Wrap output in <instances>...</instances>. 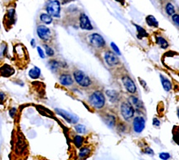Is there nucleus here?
Masks as SVG:
<instances>
[{
    "label": "nucleus",
    "instance_id": "f257e3e1",
    "mask_svg": "<svg viewBox=\"0 0 179 160\" xmlns=\"http://www.w3.org/2000/svg\"><path fill=\"white\" fill-rule=\"evenodd\" d=\"M89 101L90 104L93 105L95 108H102L105 103V98L104 94L101 91H97L92 93L89 98Z\"/></svg>",
    "mask_w": 179,
    "mask_h": 160
},
{
    "label": "nucleus",
    "instance_id": "f03ea898",
    "mask_svg": "<svg viewBox=\"0 0 179 160\" xmlns=\"http://www.w3.org/2000/svg\"><path fill=\"white\" fill-rule=\"evenodd\" d=\"M47 14L51 17L60 18V3L58 0H49L46 6Z\"/></svg>",
    "mask_w": 179,
    "mask_h": 160
},
{
    "label": "nucleus",
    "instance_id": "7ed1b4c3",
    "mask_svg": "<svg viewBox=\"0 0 179 160\" xmlns=\"http://www.w3.org/2000/svg\"><path fill=\"white\" fill-rule=\"evenodd\" d=\"M75 80L82 87H88L91 85V80L82 70H77L73 73Z\"/></svg>",
    "mask_w": 179,
    "mask_h": 160
},
{
    "label": "nucleus",
    "instance_id": "20e7f679",
    "mask_svg": "<svg viewBox=\"0 0 179 160\" xmlns=\"http://www.w3.org/2000/svg\"><path fill=\"white\" fill-rule=\"evenodd\" d=\"M121 114L125 120L130 119L134 116L135 109L130 102H123L121 107Z\"/></svg>",
    "mask_w": 179,
    "mask_h": 160
},
{
    "label": "nucleus",
    "instance_id": "39448f33",
    "mask_svg": "<svg viewBox=\"0 0 179 160\" xmlns=\"http://www.w3.org/2000/svg\"><path fill=\"white\" fill-rule=\"evenodd\" d=\"M90 42L93 47L97 48H101L105 45V41L100 35L94 33L90 37Z\"/></svg>",
    "mask_w": 179,
    "mask_h": 160
},
{
    "label": "nucleus",
    "instance_id": "423d86ee",
    "mask_svg": "<svg viewBox=\"0 0 179 160\" xmlns=\"http://www.w3.org/2000/svg\"><path fill=\"white\" fill-rule=\"evenodd\" d=\"M38 36L43 41H49L51 38V32L48 28L44 25H39L37 29Z\"/></svg>",
    "mask_w": 179,
    "mask_h": 160
},
{
    "label": "nucleus",
    "instance_id": "0eeeda50",
    "mask_svg": "<svg viewBox=\"0 0 179 160\" xmlns=\"http://www.w3.org/2000/svg\"><path fill=\"white\" fill-rule=\"evenodd\" d=\"M123 83L125 87L127 89V91H128L130 93H135L136 92V86H135V83L133 82L132 79L130 77L125 76H123L122 78Z\"/></svg>",
    "mask_w": 179,
    "mask_h": 160
},
{
    "label": "nucleus",
    "instance_id": "6e6552de",
    "mask_svg": "<svg viewBox=\"0 0 179 160\" xmlns=\"http://www.w3.org/2000/svg\"><path fill=\"white\" fill-rule=\"evenodd\" d=\"M105 59L106 63L110 66H115L119 63V59L114 52L111 51H107L105 54Z\"/></svg>",
    "mask_w": 179,
    "mask_h": 160
},
{
    "label": "nucleus",
    "instance_id": "1a4fd4ad",
    "mask_svg": "<svg viewBox=\"0 0 179 160\" xmlns=\"http://www.w3.org/2000/svg\"><path fill=\"white\" fill-rule=\"evenodd\" d=\"M55 111L57 112V113H58L60 116L63 117L67 121H68V122L75 124V123H77L78 121V118L76 116H75V115L70 114L68 112L64 111V110L62 109H60V108H56Z\"/></svg>",
    "mask_w": 179,
    "mask_h": 160
},
{
    "label": "nucleus",
    "instance_id": "9d476101",
    "mask_svg": "<svg viewBox=\"0 0 179 160\" xmlns=\"http://www.w3.org/2000/svg\"><path fill=\"white\" fill-rule=\"evenodd\" d=\"M80 27L81 29L85 30H92L93 29L89 18L85 14H82L80 17Z\"/></svg>",
    "mask_w": 179,
    "mask_h": 160
},
{
    "label": "nucleus",
    "instance_id": "9b49d317",
    "mask_svg": "<svg viewBox=\"0 0 179 160\" xmlns=\"http://www.w3.org/2000/svg\"><path fill=\"white\" fill-rule=\"evenodd\" d=\"M145 119L141 116H137L133 121V129L136 133H140L145 129Z\"/></svg>",
    "mask_w": 179,
    "mask_h": 160
},
{
    "label": "nucleus",
    "instance_id": "f8f14e48",
    "mask_svg": "<svg viewBox=\"0 0 179 160\" xmlns=\"http://www.w3.org/2000/svg\"><path fill=\"white\" fill-rule=\"evenodd\" d=\"M14 73V70L10 65L5 64L0 68V76L3 77H9Z\"/></svg>",
    "mask_w": 179,
    "mask_h": 160
},
{
    "label": "nucleus",
    "instance_id": "ddd939ff",
    "mask_svg": "<svg viewBox=\"0 0 179 160\" xmlns=\"http://www.w3.org/2000/svg\"><path fill=\"white\" fill-rule=\"evenodd\" d=\"M60 82L63 86H70L73 84V79L69 74H62L60 77Z\"/></svg>",
    "mask_w": 179,
    "mask_h": 160
},
{
    "label": "nucleus",
    "instance_id": "4468645a",
    "mask_svg": "<svg viewBox=\"0 0 179 160\" xmlns=\"http://www.w3.org/2000/svg\"><path fill=\"white\" fill-rule=\"evenodd\" d=\"M14 14H15V11L14 9H10L7 11V15L5 17L7 18V22H5V25H7V27L11 26L12 24L14 22Z\"/></svg>",
    "mask_w": 179,
    "mask_h": 160
},
{
    "label": "nucleus",
    "instance_id": "2eb2a0df",
    "mask_svg": "<svg viewBox=\"0 0 179 160\" xmlns=\"http://www.w3.org/2000/svg\"><path fill=\"white\" fill-rule=\"evenodd\" d=\"M160 78H161V83H162L163 87L164 90L166 91H169L171 90L172 88V84L170 82V81H168V79L166 78L165 77L163 76L162 75H160Z\"/></svg>",
    "mask_w": 179,
    "mask_h": 160
},
{
    "label": "nucleus",
    "instance_id": "dca6fc26",
    "mask_svg": "<svg viewBox=\"0 0 179 160\" xmlns=\"http://www.w3.org/2000/svg\"><path fill=\"white\" fill-rule=\"evenodd\" d=\"M146 22L149 26L153 27V28H158L159 27V22L157 21L154 16L148 15L146 17Z\"/></svg>",
    "mask_w": 179,
    "mask_h": 160
},
{
    "label": "nucleus",
    "instance_id": "f3484780",
    "mask_svg": "<svg viewBox=\"0 0 179 160\" xmlns=\"http://www.w3.org/2000/svg\"><path fill=\"white\" fill-rule=\"evenodd\" d=\"M41 70L38 67L35 66V68H33L32 69H31L29 71V76H30V78H32V79H37L40 76Z\"/></svg>",
    "mask_w": 179,
    "mask_h": 160
},
{
    "label": "nucleus",
    "instance_id": "a211bd4d",
    "mask_svg": "<svg viewBox=\"0 0 179 160\" xmlns=\"http://www.w3.org/2000/svg\"><path fill=\"white\" fill-rule=\"evenodd\" d=\"M156 42L163 49H166L168 47V43L167 40L164 39L163 37H158L156 38Z\"/></svg>",
    "mask_w": 179,
    "mask_h": 160
},
{
    "label": "nucleus",
    "instance_id": "6ab92c4d",
    "mask_svg": "<svg viewBox=\"0 0 179 160\" xmlns=\"http://www.w3.org/2000/svg\"><path fill=\"white\" fill-rule=\"evenodd\" d=\"M106 94L108 97H109L110 100L112 102H115L118 99V93L116 91L108 90L106 91Z\"/></svg>",
    "mask_w": 179,
    "mask_h": 160
},
{
    "label": "nucleus",
    "instance_id": "aec40b11",
    "mask_svg": "<svg viewBox=\"0 0 179 160\" xmlns=\"http://www.w3.org/2000/svg\"><path fill=\"white\" fill-rule=\"evenodd\" d=\"M135 28H136L137 32H138V37L139 38H145V37H148V34L147 33V32L143 29V28H141L139 25H135Z\"/></svg>",
    "mask_w": 179,
    "mask_h": 160
},
{
    "label": "nucleus",
    "instance_id": "412c9836",
    "mask_svg": "<svg viewBox=\"0 0 179 160\" xmlns=\"http://www.w3.org/2000/svg\"><path fill=\"white\" fill-rule=\"evenodd\" d=\"M40 20L44 23L49 25L52 22V17L48 14H42L40 15Z\"/></svg>",
    "mask_w": 179,
    "mask_h": 160
},
{
    "label": "nucleus",
    "instance_id": "4be33fe9",
    "mask_svg": "<svg viewBox=\"0 0 179 160\" xmlns=\"http://www.w3.org/2000/svg\"><path fill=\"white\" fill-rule=\"evenodd\" d=\"M105 120L106 124H108L110 127H113L115 124H116V118H115L114 116H112V115H109V116H107V117L105 118Z\"/></svg>",
    "mask_w": 179,
    "mask_h": 160
},
{
    "label": "nucleus",
    "instance_id": "5701e85b",
    "mask_svg": "<svg viewBox=\"0 0 179 160\" xmlns=\"http://www.w3.org/2000/svg\"><path fill=\"white\" fill-rule=\"evenodd\" d=\"M166 13L168 15H173V14H175V8L174 6L171 3H168L166 6Z\"/></svg>",
    "mask_w": 179,
    "mask_h": 160
},
{
    "label": "nucleus",
    "instance_id": "b1692460",
    "mask_svg": "<svg viewBox=\"0 0 179 160\" xmlns=\"http://www.w3.org/2000/svg\"><path fill=\"white\" fill-rule=\"evenodd\" d=\"M49 66H50L51 70H52V71H56V70H57L59 69V67H60V64L57 61H56V60H50L49 61Z\"/></svg>",
    "mask_w": 179,
    "mask_h": 160
},
{
    "label": "nucleus",
    "instance_id": "393cba45",
    "mask_svg": "<svg viewBox=\"0 0 179 160\" xmlns=\"http://www.w3.org/2000/svg\"><path fill=\"white\" fill-rule=\"evenodd\" d=\"M90 153V149L87 148V147H84V148H82L80 149L79 155L80 157H86V156H88Z\"/></svg>",
    "mask_w": 179,
    "mask_h": 160
},
{
    "label": "nucleus",
    "instance_id": "a878e982",
    "mask_svg": "<svg viewBox=\"0 0 179 160\" xmlns=\"http://www.w3.org/2000/svg\"><path fill=\"white\" fill-rule=\"evenodd\" d=\"M74 143L77 147L80 148L83 143V137L80 136H76L74 139Z\"/></svg>",
    "mask_w": 179,
    "mask_h": 160
},
{
    "label": "nucleus",
    "instance_id": "bb28decb",
    "mask_svg": "<svg viewBox=\"0 0 179 160\" xmlns=\"http://www.w3.org/2000/svg\"><path fill=\"white\" fill-rule=\"evenodd\" d=\"M173 133V140L175 141V143L179 144V127H174Z\"/></svg>",
    "mask_w": 179,
    "mask_h": 160
},
{
    "label": "nucleus",
    "instance_id": "cd10ccee",
    "mask_svg": "<svg viewBox=\"0 0 179 160\" xmlns=\"http://www.w3.org/2000/svg\"><path fill=\"white\" fill-rule=\"evenodd\" d=\"M130 103L132 105H135V106L138 107V108H139V107H140L142 105L141 103H140V101L138 100V98H136L135 96H131L130 97Z\"/></svg>",
    "mask_w": 179,
    "mask_h": 160
},
{
    "label": "nucleus",
    "instance_id": "c85d7f7f",
    "mask_svg": "<svg viewBox=\"0 0 179 160\" xmlns=\"http://www.w3.org/2000/svg\"><path fill=\"white\" fill-rule=\"evenodd\" d=\"M44 47L45 49L46 54L47 55L49 56V57H52V56L54 55V50H52V47H50L47 45H44Z\"/></svg>",
    "mask_w": 179,
    "mask_h": 160
},
{
    "label": "nucleus",
    "instance_id": "c756f323",
    "mask_svg": "<svg viewBox=\"0 0 179 160\" xmlns=\"http://www.w3.org/2000/svg\"><path fill=\"white\" fill-rule=\"evenodd\" d=\"M75 130L76 132L79 134H84L86 131V128L84 125L82 124H78V125L75 126Z\"/></svg>",
    "mask_w": 179,
    "mask_h": 160
},
{
    "label": "nucleus",
    "instance_id": "7c9ffc66",
    "mask_svg": "<svg viewBox=\"0 0 179 160\" xmlns=\"http://www.w3.org/2000/svg\"><path fill=\"white\" fill-rule=\"evenodd\" d=\"M172 20L174 23L179 27V14H174L172 15Z\"/></svg>",
    "mask_w": 179,
    "mask_h": 160
},
{
    "label": "nucleus",
    "instance_id": "2f4dec72",
    "mask_svg": "<svg viewBox=\"0 0 179 160\" xmlns=\"http://www.w3.org/2000/svg\"><path fill=\"white\" fill-rule=\"evenodd\" d=\"M110 45H111L112 48H113V50H114L115 53L118 54V55H121V52H120V50H119V48H118V46L116 45L115 44L114 42H111V44H110Z\"/></svg>",
    "mask_w": 179,
    "mask_h": 160
},
{
    "label": "nucleus",
    "instance_id": "473e14b6",
    "mask_svg": "<svg viewBox=\"0 0 179 160\" xmlns=\"http://www.w3.org/2000/svg\"><path fill=\"white\" fill-rule=\"evenodd\" d=\"M160 158L162 159H168L170 158V154L168 153H166V152H163L161 153L159 155Z\"/></svg>",
    "mask_w": 179,
    "mask_h": 160
},
{
    "label": "nucleus",
    "instance_id": "72a5a7b5",
    "mask_svg": "<svg viewBox=\"0 0 179 160\" xmlns=\"http://www.w3.org/2000/svg\"><path fill=\"white\" fill-rule=\"evenodd\" d=\"M37 52H38V54H39V55L40 56L41 58L44 59V57H45V55H44V52H43V50H42V48H40V47H37Z\"/></svg>",
    "mask_w": 179,
    "mask_h": 160
},
{
    "label": "nucleus",
    "instance_id": "f704fd0d",
    "mask_svg": "<svg viewBox=\"0 0 179 160\" xmlns=\"http://www.w3.org/2000/svg\"><path fill=\"white\" fill-rule=\"evenodd\" d=\"M153 124L156 126H159L160 124H161V122H160V121L159 119H158V118H153Z\"/></svg>",
    "mask_w": 179,
    "mask_h": 160
},
{
    "label": "nucleus",
    "instance_id": "c9c22d12",
    "mask_svg": "<svg viewBox=\"0 0 179 160\" xmlns=\"http://www.w3.org/2000/svg\"><path fill=\"white\" fill-rule=\"evenodd\" d=\"M5 99V95L2 92H0V103H2Z\"/></svg>",
    "mask_w": 179,
    "mask_h": 160
},
{
    "label": "nucleus",
    "instance_id": "e433bc0d",
    "mask_svg": "<svg viewBox=\"0 0 179 160\" xmlns=\"http://www.w3.org/2000/svg\"><path fill=\"white\" fill-rule=\"evenodd\" d=\"M16 111H17V110H16V108H12V109L9 111V114H10V116H12V117H14V116L15 115Z\"/></svg>",
    "mask_w": 179,
    "mask_h": 160
},
{
    "label": "nucleus",
    "instance_id": "4c0bfd02",
    "mask_svg": "<svg viewBox=\"0 0 179 160\" xmlns=\"http://www.w3.org/2000/svg\"><path fill=\"white\" fill-rule=\"evenodd\" d=\"M145 153L148 154H153V151L151 148H146L145 149Z\"/></svg>",
    "mask_w": 179,
    "mask_h": 160
},
{
    "label": "nucleus",
    "instance_id": "58836bf2",
    "mask_svg": "<svg viewBox=\"0 0 179 160\" xmlns=\"http://www.w3.org/2000/svg\"><path fill=\"white\" fill-rule=\"evenodd\" d=\"M31 45L33 47H35V39H32L31 40Z\"/></svg>",
    "mask_w": 179,
    "mask_h": 160
},
{
    "label": "nucleus",
    "instance_id": "ea45409f",
    "mask_svg": "<svg viewBox=\"0 0 179 160\" xmlns=\"http://www.w3.org/2000/svg\"><path fill=\"white\" fill-rule=\"evenodd\" d=\"M116 1H120V2H121V1H123V0H116Z\"/></svg>",
    "mask_w": 179,
    "mask_h": 160
},
{
    "label": "nucleus",
    "instance_id": "a19ab883",
    "mask_svg": "<svg viewBox=\"0 0 179 160\" xmlns=\"http://www.w3.org/2000/svg\"><path fill=\"white\" fill-rule=\"evenodd\" d=\"M178 116L179 117V108L178 109Z\"/></svg>",
    "mask_w": 179,
    "mask_h": 160
}]
</instances>
